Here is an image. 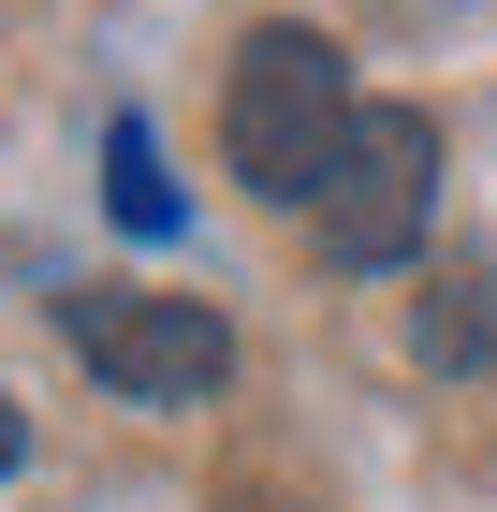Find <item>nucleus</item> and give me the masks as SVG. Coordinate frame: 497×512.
I'll return each instance as SVG.
<instances>
[{"label": "nucleus", "instance_id": "obj_1", "mask_svg": "<svg viewBox=\"0 0 497 512\" xmlns=\"http://www.w3.org/2000/svg\"><path fill=\"white\" fill-rule=\"evenodd\" d=\"M351 44L337 30H307V15H264V30L234 44V88H220V147H234V176L264 205H322V176H337V147H351Z\"/></svg>", "mask_w": 497, "mask_h": 512}, {"label": "nucleus", "instance_id": "obj_2", "mask_svg": "<svg viewBox=\"0 0 497 512\" xmlns=\"http://www.w3.org/2000/svg\"><path fill=\"white\" fill-rule=\"evenodd\" d=\"M59 337H74V366L117 381L132 410H191V395L234 381V322L205 308V293H117V278H88V293H59Z\"/></svg>", "mask_w": 497, "mask_h": 512}, {"label": "nucleus", "instance_id": "obj_3", "mask_svg": "<svg viewBox=\"0 0 497 512\" xmlns=\"http://www.w3.org/2000/svg\"><path fill=\"white\" fill-rule=\"evenodd\" d=\"M307 220H322V264H351V278L410 264L424 220H439V118H424V103H366Z\"/></svg>", "mask_w": 497, "mask_h": 512}, {"label": "nucleus", "instance_id": "obj_4", "mask_svg": "<svg viewBox=\"0 0 497 512\" xmlns=\"http://www.w3.org/2000/svg\"><path fill=\"white\" fill-rule=\"evenodd\" d=\"M410 352L439 366V381H483V366H497V264H483V249L439 264V293L410 308Z\"/></svg>", "mask_w": 497, "mask_h": 512}, {"label": "nucleus", "instance_id": "obj_5", "mask_svg": "<svg viewBox=\"0 0 497 512\" xmlns=\"http://www.w3.org/2000/svg\"><path fill=\"white\" fill-rule=\"evenodd\" d=\"M103 205H117V235H176V176H161V132L147 118L103 132Z\"/></svg>", "mask_w": 497, "mask_h": 512}, {"label": "nucleus", "instance_id": "obj_6", "mask_svg": "<svg viewBox=\"0 0 497 512\" xmlns=\"http://www.w3.org/2000/svg\"><path fill=\"white\" fill-rule=\"evenodd\" d=\"M15 454H30V410H15V395H0V469H15Z\"/></svg>", "mask_w": 497, "mask_h": 512}, {"label": "nucleus", "instance_id": "obj_7", "mask_svg": "<svg viewBox=\"0 0 497 512\" xmlns=\"http://www.w3.org/2000/svg\"><path fill=\"white\" fill-rule=\"evenodd\" d=\"M249 512H278V498H249Z\"/></svg>", "mask_w": 497, "mask_h": 512}]
</instances>
